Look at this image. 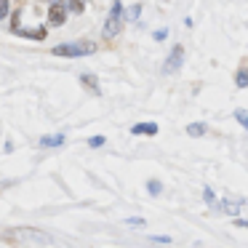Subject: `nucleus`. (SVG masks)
<instances>
[{"label": "nucleus", "mask_w": 248, "mask_h": 248, "mask_svg": "<svg viewBox=\"0 0 248 248\" xmlns=\"http://www.w3.org/2000/svg\"><path fill=\"white\" fill-rule=\"evenodd\" d=\"M67 22V6L64 3H51L48 6V24L51 27H62Z\"/></svg>", "instance_id": "obj_4"}, {"label": "nucleus", "mask_w": 248, "mask_h": 248, "mask_svg": "<svg viewBox=\"0 0 248 248\" xmlns=\"http://www.w3.org/2000/svg\"><path fill=\"white\" fill-rule=\"evenodd\" d=\"M235 224H237V227H246V230H248V221H246V219H235Z\"/></svg>", "instance_id": "obj_21"}, {"label": "nucleus", "mask_w": 248, "mask_h": 248, "mask_svg": "<svg viewBox=\"0 0 248 248\" xmlns=\"http://www.w3.org/2000/svg\"><path fill=\"white\" fill-rule=\"evenodd\" d=\"M147 192H150L152 198H157V195L163 192V184L157 182V179H150V182H147Z\"/></svg>", "instance_id": "obj_12"}, {"label": "nucleus", "mask_w": 248, "mask_h": 248, "mask_svg": "<svg viewBox=\"0 0 248 248\" xmlns=\"http://www.w3.org/2000/svg\"><path fill=\"white\" fill-rule=\"evenodd\" d=\"M150 240H155V243H163V246H166V243H171L173 237H168V235H152Z\"/></svg>", "instance_id": "obj_17"}, {"label": "nucleus", "mask_w": 248, "mask_h": 248, "mask_svg": "<svg viewBox=\"0 0 248 248\" xmlns=\"http://www.w3.org/2000/svg\"><path fill=\"white\" fill-rule=\"evenodd\" d=\"M70 8H72V14H80L83 11V0H72Z\"/></svg>", "instance_id": "obj_18"}, {"label": "nucleus", "mask_w": 248, "mask_h": 248, "mask_svg": "<svg viewBox=\"0 0 248 248\" xmlns=\"http://www.w3.org/2000/svg\"><path fill=\"white\" fill-rule=\"evenodd\" d=\"M182 64H184V46H173L168 59H166V64H163V72H166V75H173L176 70H182Z\"/></svg>", "instance_id": "obj_3"}, {"label": "nucleus", "mask_w": 248, "mask_h": 248, "mask_svg": "<svg viewBox=\"0 0 248 248\" xmlns=\"http://www.w3.org/2000/svg\"><path fill=\"white\" fill-rule=\"evenodd\" d=\"M80 86L86 88V91H91L93 96H102V88H99V78L91 75V72H83L80 75Z\"/></svg>", "instance_id": "obj_6"}, {"label": "nucleus", "mask_w": 248, "mask_h": 248, "mask_svg": "<svg viewBox=\"0 0 248 248\" xmlns=\"http://www.w3.org/2000/svg\"><path fill=\"white\" fill-rule=\"evenodd\" d=\"M235 86L237 88H248V67H240L235 72Z\"/></svg>", "instance_id": "obj_10"}, {"label": "nucleus", "mask_w": 248, "mask_h": 248, "mask_svg": "<svg viewBox=\"0 0 248 248\" xmlns=\"http://www.w3.org/2000/svg\"><path fill=\"white\" fill-rule=\"evenodd\" d=\"M123 30V3L112 0V11H109L107 22H104V38H115Z\"/></svg>", "instance_id": "obj_2"}, {"label": "nucleus", "mask_w": 248, "mask_h": 248, "mask_svg": "<svg viewBox=\"0 0 248 248\" xmlns=\"http://www.w3.org/2000/svg\"><path fill=\"white\" fill-rule=\"evenodd\" d=\"M16 235L32 237L35 243H51V235H46V232H40V230H16Z\"/></svg>", "instance_id": "obj_8"}, {"label": "nucleus", "mask_w": 248, "mask_h": 248, "mask_svg": "<svg viewBox=\"0 0 248 248\" xmlns=\"http://www.w3.org/2000/svg\"><path fill=\"white\" fill-rule=\"evenodd\" d=\"M131 134H136V136H155L157 134V123H136L134 128H131Z\"/></svg>", "instance_id": "obj_7"}, {"label": "nucleus", "mask_w": 248, "mask_h": 248, "mask_svg": "<svg viewBox=\"0 0 248 248\" xmlns=\"http://www.w3.org/2000/svg\"><path fill=\"white\" fill-rule=\"evenodd\" d=\"M235 120H237V123H240L246 131H248V112H246V109H235Z\"/></svg>", "instance_id": "obj_14"}, {"label": "nucleus", "mask_w": 248, "mask_h": 248, "mask_svg": "<svg viewBox=\"0 0 248 248\" xmlns=\"http://www.w3.org/2000/svg\"><path fill=\"white\" fill-rule=\"evenodd\" d=\"M203 200L211 205V208H216V195H214V189H211V187H203Z\"/></svg>", "instance_id": "obj_13"}, {"label": "nucleus", "mask_w": 248, "mask_h": 248, "mask_svg": "<svg viewBox=\"0 0 248 248\" xmlns=\"http://www.w3.org/2000/svg\"><path fill=\"white\" fill-rule=\"evenodd\" d=\"M88 144H91V147H102L104 144V136H93V139H88Z\"/></svg>", "instance_id": "obj_20"}, {"label": "nucleus", "mask_w": 248, "mask_h": 248, "mask_svg": "<svg viewBox=\"0 0 248 248\" xmlns=\"http://www.w3.org/2000/svg\"><path fill=\"white\" fill-rule=\"evenodd\" d=\"M139 14H141V6H134V8H128V19H139Z\"/></svg>", "instance_id": "obj_19"}, {"label": "nucleus", "mask_w": 248, "mask_h": 248, "mask_svg": "<svg viewBox=\"0 0 248 248\" xmlns=\"http://www.w3.org/2000/svg\"><path fill=\"white\" fill-rule=\"evenodd\" d=\"M93 51H96V46H93V43H59L56 48H51V54L75 59V56H91Z\"/></svg>", "instance_id": "obj_1"}, {"label": "nucleus", "mask_w": 248, "mask_h": 248, "mask_svg": "<svg viewBox=\"0 0 248 248\" xmlns=\"http://www.w3.org/2000/svg\"><path fill=\"white\" fill-rule=\"evenodd\" d=\"M205 131H208V125H205V123H189L187 125V134L189 136H205Z\"/></svg>", "instance_id": "obj_11"}, {"label": "nucleus", "mask_w": 248, "mask_h": 248, "mask_svg": "<svg viewBox=\"0 0 248 248\" xmlns=\"http://www.w3.org/2000/svg\"><path fill=\"white\" fill-rule=\"evenodd\" d=\"M125 224H131V227H144L147 219H141V216H134V219H125Z\"/></svg>", "instance_id": "obj_16"}, {"label": "nucleus", "mask_w": 248, "mask_h": 248, "mask_svg": "<svg viewBox=\"0 0 248 248\" xmlns=\"http://www.w3.org/2000/svg\"><path fill=\"white\" fill-rule=\"evenodd\" d=\"M240 205H243L240 198H230V200H219V203H216V208L224 211L227 216H237V214H240Z\"/></svg>", "instance_id": "obj_5"}, {"label": "nucleus", "mask_w": 248, "mask_h": 248, "mask_svg": "<svg viewBox=\"0 0 248 248\" xmlns=\"http://www.w3.org/2000/svg\"><path fill=\"white\" fill-rule=\"evenodd\" d=\"M8 8H11V3H8V0H0V22L8 16Z\"/></svg>", "instance_id": "obj_15"}, {"label": "nucleus", "mask_w": 248, "mask_h": 248, "mask_svg": "<svg viewBox=\"0 0 248 248\" xmlns=\"http://www.w3.org/2000/svg\"><path fill=\"white\" fill-rule=\"evenodd\" d=\"M64 141H67L64 134H54V136H43V139H40V147H62Z\"/></svg>", "instance_id": "obj_9"}]
</instances>
